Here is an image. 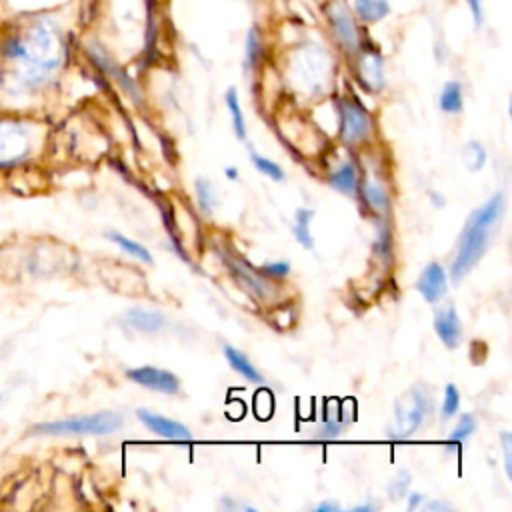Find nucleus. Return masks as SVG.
I'll return each mask as SVG.
<instances>
[{"instance_id": "obj_1", "label": "nucleus", "mask_w": 512, "mask_h": 512, "mask_svg": "<svg viewBox=\"0 0 512 512\" xmlns=\"http://www.w3.org/2000/svg\"><path fill=\"white\" fill-rule=\"evenodd\" d=\"M70 32L54 10L20 12L0 24V92L26 96L64 68Z\"/></svg>"}, {"instance_id": "obj_2", "label": "nucleus", "mask_w": 512, "mask_h": 512, "mask_svg": "<svg viewBox=\"0 0 512 512\" xmlns=\"http://www.w3.org/2000/svg\"><path fill=\"white\" fill-rule=\"evenodd\" d=\"M504 210V196L494 194L480 208H476L462 228L458 252L452 264V280L460 282L484 256L494 226L498 224Z\"/></svg>"}, {"instance_id": "obj_3", "label": "nucleus", "mask_w": 512, "mask_h": 512, "mask_svg": "<svg viewBox=\"0 0 512 512\" xmlns=\"http://www.w3.org/2000/svg\"><path fill=\"white\" fill-rule=\"evenodd\" d=\"M322 16H324L326 30H328L332 42L346 56H352L358 50V46L366 34V28L356 22L348 2L346 0H328L322 8Z\"/></svg>"}, {"instance_id": "obj_4", "label": "nucleus", "mask_w": 512, "mask_h": 512, "mask_svg": "<svg viewBox=\"0 0 512 512\" xmlns=\"http://www.w3.org/2000/svg\"><path fill=\"white\" fill-rule=\"evenodd\" d=\"M122 428V416L110 410H102L86 416H72L64 420L44 422L34 428L38 434L48 436H64V434H112Z\"/></svg>"}, {"instance_id": "obj_5", "label": "nucleus", "mask_w": 512, "mask_h": 512, "mask_svg": "<svg viewBox=\"0 0 512 512\" xmlns=\"http://www.w3.org/2000/svg\"><path fill=\"white\" fill-rule=\"evenodd\" d=\"M430 410V396L422 386H412L394 404L390 436L394 440L410 438L424 422Z\"/></svg>"}, {"instance_id": "obj_6", "label": "nucleus", "mask_w": 512, "mask_h": 512, "mask_svg": "<svg viewBox=\"0 0 512 512\" xmlns=\"http://www.w3.org/2000/svg\"><path fill=\"white\" fill-rule=\"evenodd\" d=\"M332 58L318 42H304L292 56V76L306 90H318L328 78Z\"/></svg>"}, {"instance_id": "obj_7", "label": "nucleus", "mask_w": 512, "mask_h": 512, "mask_svg": "<svg viewBox=\"0 0 512 512\" xmlns=\"http://www.w3.org/2000/svg\"><path fill=\"white\" fill-rule=\"evenodd\" d=\"M350 58L354 60V72H356L358 82L368 92H380L386 84L382 50L376 44H372L370 38L364 34L358 50Z\"/></svg>"}, {"instance_id": "obj_8", "label": "nucleus", "mask_w": 512, "mask_h": 512, "mask_svg": "<svg viewBox=\"0 0 512 512\" xmlns=\"http://www.w3.org/2000/svg\"><path fill=\"white\" fill-rule=\"evenodd\" d=\"M338 112H340V136L346 144L354 146L370 136L372 120L366 108L358 100L354 98L340 100Z\"/></svg>"}, {"instance_id": "obj_9", "label": "nucleus", "mask_w": 512, "mask_h": 512, "mask_svg": "<svg viewBox=\"0 0 512 512\" xmlns=\"http://www.w3.org/2000/svg\"><path fill=\"white\" fill-rule=\"evenodd\" d=\"M30 132L22 122L0 118V166H12L30 152Z\"/></svg>"}, {"instance_id": "obj_10", "label": "nucleus", "mask_w": 512, "mask_h": 512, "mask_svg": "<svg viewBox=\"0 0 512 512\" xmlns=\"http://www.w3.org/2000/svg\"><path fill=\"white\" fill-rule=\"evenodd\" d=\"M126 376L144 386V388H150V390H156V392H162V394H176L180 390V380L168 372V370H160V368H154V366H138V368H132L126 372Z\"/></svg>"}, {"instance_id": "obj_11", "label": "nucleus", "mask_w": 512, "mask_h": 512, "mask_svg": "<svg viewBox=\"0 0 512 512\" xmlns=\"http://www.w3.org/2000/svg\"><path fill=\"white\" fill-rule=\"evenodd\" d=\"M136 416L156 436H162V438H168V440H184V442L192 440L190 430L184 424L176 422V420H170V418H166L162 414H156V412H150L146 408H138Z\"/></svg>"}, {"instance_id": "obj_12", "label": "nucleus", "mask_w": 512, "mask_h": 512, "mask_svg": "<svg viewBox=\"0 0 512 512\" xmlns=\"http://www.w3.org/2000/svg\"><path fill=\"white\" fill-rule=\"evenodd\" d=\"M416 290L428 304H436L448 290L446 282V270L438 262H430L424 266V270L418 276Z\"/></svg>"}, {"instance_id": "obj_13", "label": "nucleus", "mask_w": 512, "mask_h": 512, "mask_svg": "<svg viewBox=\"0 0 512 512\" xmlns=\"http://www.w3.org/2000/svg\"><path fill=\"white\" fill-rule=\"evenodd\" d=\"M434 328H436V334H438V338L442 340V344L446 348L454 350V348L460 346L464 328H462V320H460L454 306H444L436 312Z\"/></svg>"}, {"instance_id": "obj_14", "label": "nucleus", "mask_w": 512, "mask_h": 512, "mask_svg": "<svg viewBox=\"0 0 512 512\" xmlns=\"http://www.w3.org/2000/svg\"><path fill=\"white\" fill-rule=\"evenodd\" d=\"M356 22L364 28L376 26L392 14L390 0H348Z\"/></svg>"}, {"instance_id": "obj_15", "label": "nucleus", "mask_w": 512, "mask_h": 512, "mask_svg": "<svg viewBox=\"0 0 512 512\" xmlns=\"http://www.w3.org/2000/svg\"><path fill=\"white\" fill-rule=\"evenodd\" d=\"M264 50H266V44H264L262 28L254 24L246 30V36H244V70L246 72H254L260 66L264 58Z\"/></svg>"}, {"instance_id": "obj_16", "label": "nucleus", "mask_w": 512, "mask_h": 512, "mask_svg": "<svg viewBox=\"0 0 512 512\" xmlns=\"http://www.w3.org/2000/svg\"><path fill=\"white\" fill-rule=\"evenodd\" d=\"M230 268H232V274L238 278V282H240L246 290H250L254 296H258V298H270V296H274V286H272L266 278H262L260 274L248 270L246 266H242V264H238V262H232Z\"/></svg>"}, {"instance_id": "obj_17", "label": "nucleus", "mask_w": 512, "mask_h": 512, "mask_svg": "<svg viewBox=\"0 0 512 512\" xmlns=\"http://www.w3.org/2000/svg\"><path fill=\"white\" fill-rule=\"evenodd\" d=\"M126 322L138 332H158L164 328V316L148 308H132L126 312Z\"/></svg>"}, {"instance_id": "obj_18", "label": "nucleus", "mask_w": 512, "mask_h": 512, "mask_svg": "<svg viewBox=\"0 0 512 512\" xmlns=\"http://www.w3.org/2000/svg\"><path fill=\"white\" fill-rule=\"evenodd\" d=\"M224 356L226 360L230 362V366L240 374L244 376L248 382H254V384H262V374L254 368V364L248 360V356L240 350H236L234 346H224Z\"/></svg>"}, {"instance_id": "obj_19", "label": "nucleus", "mask_w": 512, "mask_h": 512, "mask_svg": "<svg viewBox=\"0 0 512 512\" xmlns=\"http://www.w3.org/2000/svg\"><path fill=\"white\" fill-rule=\"evenodd\" d=\"M438 104L442 108V112L448 114H458L462 110L464 98H462V84L458 80H448L444 82L440 96H438Z\"/></svg>"}, {"instance_id": "obj_20", "label": "nucleus", "mask_w": 512, "mask_h": 512, "mask_svg": "<svg viewBox=\"0 0 512 512\" xmlns=\"http://www.w3.org/2000/svg\"><path fill=\"white\" fill-rule=\"evenodd\" d=\"M224 102H226V108L230 112V118H232V128H234V134L244 140L246 138V122H244V114H242V106H240V98H238V92L234 86H230L224 94Z\"/></svg>"}, {"instance_id": "obj_21", "label": "nucleus", "mask_w": 512, "mask_h": 512, "mask_svg": "<svg viewBox=\"0 0 512 512\" xmlns=\"http://www.w3.org/2000/svg\"><path fill=\"white\" fill-rule=\"evenodd\" d=\"M330 184H332L336 190H340L342 194H346V196L356 194V168H354V164H350V162L342 164V166L330 176Z\"/></svg>"}, {"instance_id": "obj_22", "label": "nucleus", "mask_w": 512, "mask_h": 512, "mask_svg": "<svg viewBox=\"0 0 512 512\" xmlns=\"http://www.w3.org/2000/svg\"><path fill=\"white\" fill-rule=\"evenodd\" d=\"M106 236H108L116 246H120L124 252H128L130 256H134V258H138V260H142V262H146V264L152 262V256H150L148 248H144L142 244H138V242L126 238L124 234H120V232H116V230L106 232Z\"/></svg>"}, {"instance_id": "obj_23", "label": "nucleus", "mask_w": 512, "mask_h": 512, "mask_svg": "<svg viewBox=\"0 0 512 512\" xmlns=\"http://www.w3.org/2000/svg\"><path fill=\"white\" fill-rule=\"evenodd\" d=\"M462 162L470 172H478L484 168L486 164V150L480 142L470 140L464 148H462Z\"/></svg>"}, {"instance_id": "obj_24", "label": "nucleus", "mask_w": 512, "mask_h": 512, "mask_svg": "<svg viewBox=\"0 0 512 512\" xmlns=\"http://www.w3.org/2000/svg\"><path fill=\"white\" fill-rule=\"evenodd\" d=\"M314 216V212L312 210H308V208H300L298 212H296V222H294V236H296V240L304 246V248H312L314 246V238H312V234H310V218Z\"/></svg>"}, {"instance_id": "obj_25", "label": "nucleus", "mask_w": 512, "mask_h": 512, "mask_svg": "<svg viewBox=\"0 0 512 512\" xmlns=\"http://www.w3.org/2000/svg\"><path fill=\"white\" fill-rule=\"evenodd\" d=\"M196 198H198V204H200L204 214H212L216 210V206H218L216 190H214L212 182H208L206 178H198L196 180Z\"/></svg>"}, {"instance_id": "obj_26", "label": "nucleus", "mask_w": 512, "mask_h": 512, "mask_svg": "<svg viewBox=\"0 0 512 512\" xmlns=\"http://www.w3.org/2000/svg\"><path fill=\"white\" fill-rule=\"evenodd\" d=\"M364 198L368 206L376 212H386L388 210V194L380 182H366L364 184Z\"/></svg>"}, {"instance_id": "obj_27", "label": "nucleus", "mask_w": 512, "mask_h": 512, "mask_svg": "<svg viewBox=\"0 0 512 512\" xmlns=\"http://www.w3.org/2000/svg\"><path fill=\"white\" fill-rule=\"evenodd\" d=\"M476 430V420L472 414H462L458 424L452 428V432L448 434L446 442H466Z\"/></svg>"}, {"instance_id": "obj_28", "label": "nucleus", "mask_w": 512, "mask_h": 512, "mask_svg": "<svg viewBox=\"0 0 512 512\" xmlns=\"http://www.w3.org/2000/svg\"><path fill=\"white\" fill-rule=\"evenodd\" d=\"M458 406H460V392H458V388L454 384H446L444 400H442V408H440L442 420L452 418L458 412Z\"/></svg>"}, {"instance_id": "obj_29", "label": "nucleus", "mask_w": 512, "mask_h": 512, "mask_svg": "<svg viewBox=\"0 0 512 512\" xmlns=\"http://www.w3.org/2000/svg\"><path fill=\"white\" fill-rule=\"evenodd\" d=\"M346 422H348V420H342L340 416L328 418V420L316 430L314 440H334V438H338V436L342 434V430L346 428Z\"/></svg>"}, {"instance_id": "obj_30", "label": "nucleus", "mask_w": 512, "mask_h": 512, "mask_svg": "<svg viewBox=\"0 0 512 512\" xmlns=\"http://www.w3.org/2000/svg\"><path fill=\"white\" fill-rule=\"evenodd\" d=\"M408 486H410V474L406 470H400L388 484V496L390 500H400V498H406V492H408Z\"/></svg>"}, {"instance_id": "obj_31", "label": "nucleus", "mask_w": 512, "mask_h": 512, "mask_svg": "<svg viewBox=\"0 0 512 512\" xmlns=\"http://www.w3.org/2000/svg\"><path fill=\"white\" fill-rule=\"evenodd\" d=\"M252 164L262 172V174H266V176H270L272 180H284V172H282V168L276 164V162H272L270 158H264V156H260V154H252Z\"/></svg>"}, {"instance_id": "obj_32", "label": "nucleus", "mask_w": 512, "mask_h": 512, "mask_svg": "<svg viewBox=\"0 0 512 512\" xmlns=\"http://www.w3.org/2000/svg\"><path fill=\"white\" fill-rule=\"evenodd\" d=\"M470 20L474 24L476 30H480L484 26V16H486V8H484V0H464Z\"/></svg>"}, {"instance_id": "obj_33", "label": "nucleus", "mask_w": 512, "mask_h": 512, "mask_svg": "<svg viewBox=\"0 0 512 512\" xmlns=\"http://www.w3.org/2000/svg\"><path fill=\"white\" fill-rule=\"evenodd\" d=\"M500 440H502V454H504V470H506V476L512 478V436H510V432H502Z\"/></svg>"}, {"instance_id": "obj_34", "label": "nucleus", "mask_w": 512, "mask_h": 512, "mask_svg": "<svg viewBox=\"0 0 512 512\" xmlns=\"http://www.w3.org/2000/svg\"><path fill=\"white\" fill-rule=\"evenodd\" d=\"M262 272H266V274H270V276H286V274L290 272V264L284 262V260H280V262H270V264H266V266L262 268Z\"/></svg>"}, {"instance_id": "obj_35", "label": "nucleus", "mask_w": 512, "mask_h": 512, "mask_svg": "<svg viewBox=\"0 0 512 512\" xmlns=\"http://www.w3.org/2000/svg\"><path fill=\"white\" fill-rule=\"evenodd\" d=\"M316 510H318V512H336V510H340V504L334 502V500H326V502H320V504L316 506Z\"/></svg>"}, {"instance_id": "obj_36", "label": "nucleus", "mask_w": 512, "mask_h": 512, "mask_svg": "<svg viewBox=\"0 0 512 512\" xmlns=\"http://www.w3.org/2000/svg\"><path fill=\"white\" fill-rule=\"evenodd\" d=\"M420 502H422V494H418V492H410V494H408V508H410V510L418 508Z\"/></svg>"}, {"instance_id": "obj_37", "label": "nucleus", "mask_w": 512, "mask_h": 512, "mask_svg": "<svg viewBox=\"0 0 512 512\" xmlns=\"http://www.w3.org/2000/svg\"><path fill=\"white\" fill-rule=\"evenodd\" d=\"M448 510V506L446 504H440V502H426L424 504V510Z\"/></svg>"}, {"instance_id": "obj_38", "label": "nucleus", "mask_w": 512, "mask_h": 512, "mask_svg": "<svg viewBox=\"0 0 512 512\" xmlns=\"http://www.w3.org/2000/svg\"><path fill=\"white\" fill-rule=\"evenodd\" d=\"M226 176H228L230 180H236V178H238V172H236V168L228 166V168H226Z\"/></svg>"}]
</instances>
